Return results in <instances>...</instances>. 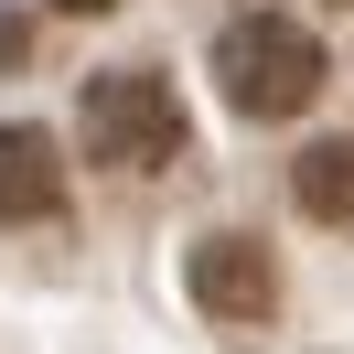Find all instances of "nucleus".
Segmentation results:
<instances>
[{"label":"nucleus","mask_w":354,"mask_h":354,"mask_svg":"<svg viewBox=\"0 0 354 354\" xmlns=\"http://www.w3.org/2000/svg\"><path fill=\"white\" fill-rule=\"evenodd\" d=\"M65 151H54V129H0V225H54L65 215Z\"/></svg>","instance_id":"nucleus-4"},{"label":"nucleus","mask_w":354,"mask_h":354,"mask_svg":"<svg viewBox=\"0 0 354 354\" xmlns=\"http://www.w3.org/2000/svg\"><path fill=\"white\" fill-rule=\"evenodd\" d=\"M333 54L311 22H290V11H236V22L215 32V97L236 118H301L311 97H322Z\"/></svg>","instance_id":"nucleus-1"},{"label":"nucleus","mask_w":354,"mask_h":354,"mask_svg":"<svg viewBox=\"0 0 354 354\" xmlns=\"http://www.w3.org/2000/svg\"><path fill=\"white\" fill-rule=\"evenodd\" d=\"M290 204L311 225H354V140H311L290 161Z\"/></svg>","instance_id":"nucleus-5"},{"label":"nucleus","mask_w":354,"mask_h":354,"mask_svg":"<svg viewBox=\"0 0 354 354\" xmlns=\"http://www.w3.org/2000/svg\"><path fill=\"white\" fill-rule=\"evenodd\" d=\"M75 129H86V161H108V172H172L194 151V118H183L172 75H151V65L97 75L86 108H75Z\"/></svg>","instance_id":"nucleus-2"},{"label":"nucleus","mask_w":354,"mask_h":354,"mask_svg":"<svg viewBox=\"0 0 354 354\" xmlns=\"http://www.w3.org/2000/svg\"><path fill=\"white\" fill-rule=\"evenodd\" d=\"M183 290H194V311H204V322H225V333H268V322H279V268H268V247L236 236V225L194 236Z\"/></svg>","instance_id":"nucleus-3"},{"label":"nucleus","mask_w":354,"mask_h":354,"mask_svg":"<svg viewBox=\"0 0 354 354\" xmlns=\"http://www.w3.org/2000/svg\"><path fill=\"white\" fill-rule=\"evenodd\" d=\"M44 11H75V22H97V11H118V0H44Z\"/></svg>","instance_id":"nucleus-6"},{"label":"nucleus","mask_w":354,"mask_h":354,"mask_svg":"<svg viewBox=\"0 0 354 354\" xmlns=\"http://www.w3.org/2000/svg\"><path fill=\"white\" fill-rule=\"evenodd\" d=\"M333 11H354V0H333Z\"/></svg>","instance_id":"nucleus-7"}]
</instances>
